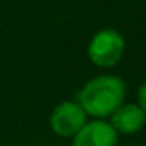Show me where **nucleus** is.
<instances>
[{"instance_id": "nucleus-1", "label": "nucleus", "mask_w": 146, "mask_h": 146, "mask_svg": "<svg viewBox=\"0 0 146 146\" xmlns=\"http://www.w3.org/2000/svg\"><path fill=\"white\" fill-rule=\"evenodd\" d=\"M124 96L125 86L119 78L100 76L84 86L79 100L86 113L93 117H107L112 115L124 103Z\"/></svg>"}, {"instance_id": "nucleus-2", "label": "nucleus", "mask_w": 146, "mask_h": 146, "mask_svg": "<svg viewBox=\"0 0 146 146\" xmlns=\"http://www.w3.org/2000/svg\"><path fill=\"white\" fill-rule=\"evenodd\" d=\"M124 48H125L124 38L117 31L103 29L93 36L88 48V55L93 64L100 67H112L119 64V60L122 58Z\"/></svg>"}, {"instance_id": "nucleus-3", "label": "nucleus", "mask_w": 146, "mask_h": 146, "mask_svg": "<svg viewBox=\"0 0 146 146\" xmlns=\"http://www.w3.org/2000/svg\"><path fill=\"white\" fill-rule=\"evenodd\" d=\"M50 124L58 136H64V137L74 136L86 124V112L79 103L64 102L53 110Z\"/></svg>"}, {"instance_id": "nucleus-4", "label": "nucleus", "mask_w": 146, "mask_h": 146, "mask_svg": "<svg viewBox=\"0 0 146 146\" xmlns=\"http://www.w3.org/2000/svg\"><path fill=\"white\" fill-rule=\"evenodd\" d=\"M117 144V131L112 124L95 120L84 124L74 134V146H115Z\"/></svg>"}, {"instance_id": "nucleus-5", "label": "nucleus", "mask_w": 146, "mask_h": 146, "mask_svg": "<svg viewBox=\"0 0 146 146\" xmlns=\"http://www.w3.org/2000/svg\"><path fill=\"white\" fill-rule=\"evenodd\" d=\"M146 122V113L137 105H120L112 113V127L122 134L137 132Z\"/></svg>"}, {"instance_id": "nucleus-6", "label": "nucleus", "mask_w": 146, "mask_h": 146, "mask_svg": "<svg viewBox=\"0 0 146 146\" xmlns=\"http://www.w3.org/2000/svg\"><path fill=\"white\" fill-rule=\"evenodd\" d=\"M139 108L146 113V84H143L139 90Z\"/></svg>"}]
</instances>
